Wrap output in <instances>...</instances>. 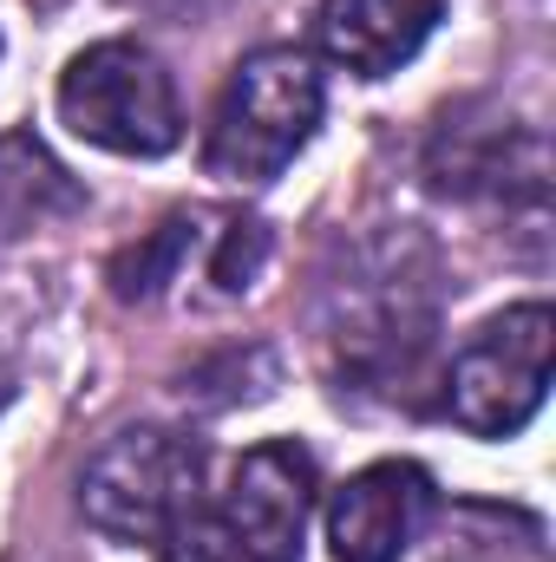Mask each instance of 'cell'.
<instances>
[{"mask_svg": "<svg viewBox=\"0 0 556 562\" xmlns=\"http://www.w3.org/2000/svg\"><path fill=\"white\" fill-rule=\"evenodd\" d=\"M327 86H321V59L308 46H256L236 59V72L223 79V99L210 112V138H203V170L223 183H269L281 177L321 125Z\"/></svg>", "mask_w": 556, "mask_h": 562, "instance_id": "3957f363", "label": "cell"}, {"mask_svg": "<svg viewBox=\"0 0 556 562\" xmlns=\"http://www.w3.org/2000/svg\"><path fill=\"white\" fill-rule=\"evenodd\" d=\"M438 327V262L432 249L393 229L347 256V276L327 294V347L354 380H407Z\"/></svg>", "mask_w": 556, "mask_h": 562, "instance_id": "7a4b0ae2", "label": "cell"}, {"mask_svg": "<svg viewBox=\"0 0 556 562\" xmlns=\"http://www.w3.org/2000/svg\"><path fill=\"white\" fill-rule=\"evenodd\" d=\"M438 0H321L314 7V59L354 79H393L413 66L438 26Z\"/></svg>", "mask_w": 556, "mask_h": 562, "instance_id": "30bf717a", "label": "cell"}, {"mask_svg": "<svg viewBox=\"0 0 556 562\" xmlns=\"http://www.w3.org/2000/svg\"><path fill=\"white\" fill-rule=\"evenodd\" d=\"M203 445L170 425H125L112 431L79 471V510L112 543H164L170 524L203 491Z\"/></svg>", "mask_w": 556, "mask_h": 562, "instance_id": "277c9868", "label": "cell"}, {"mask_svg": "<svg viewBox=\"0 0 556 562\" xmlns=\"http://www.w3.org/2000/svg\"><path fill=\"white\" fill-rule=\"evenodd\" d=\"M425 183L458 203H491V210H531L544 216L551 203V144L537 125L511 112H445L425 144Z\"/></svg>", "mask_w": 556, "mask_h": 562, "instance_id": "52a82bcc", "label": "cell"}, {"mask_svg": "<svg viewBox=\"0 0 556 562\" xmlns=\"http://www.w3.org/2000/svg\"><path fill=\"white\" fill-rule=\"evenodd\" d=\"M314 491V458L294 438H263L216 491L203 484L190 497V510L157 543V562H301Z\"/></svg>", "mask_w": 556, "mask_h": 562, "instance_id": "6da1fadb", "label": "cell"}, {"mask_svg": "<svg viewBox=\"0 0 556 562\" xmlns=\"http://www.w3.org/2000/svg\"><path fill=\"white\" fill-rule=\"evenodd\" d=\"M59 119L73 138L112 157H164L184 138V105L170 66L138 40H99L59 72Z\"/></svg>", "mask_w": 556, "mask_h": 562, "instance_id": "5b68a950", "label": "cell"}, {"mask_svg": "<svg viewBox=\"0 0 556 562\" xmlns=\"http://www.w3.org/2000/svg\"><path fill=\"white\" fill-rule=\"evenodd\" d=\"M438 517V484L413 458L360 464L327 497V543L334 562H400Z\"/></svg>", "mask_w": 556, "mask_h": 562, "instance_id": "9c48e42d", "label": "cell"}, {"mask_svg": "<svg viewBox=\"0 0 556 562\" xmlns=\"http://www.w3.org/2000/svg\"><path fill=\"white\" fill-rule=\"evenodd\" d=\"M551 347H556V314L544 301H518V307L491 314L452 353L445 413L471 438H518L551 393Z\"/></svg>", "mask_w": 556, "mask_h": 562, "instance_id": "8992f818", "label": "cell"}, {"mask_svg": "<svg viewBox=\"0 0 556 562\" xmlns=\"http://www.w3.org/2000/svg\"><path fill=\"white\" fill-rule=\"evenodd\" d=\"M263 256H269L263 223H249V216H203L197 210V216L157 223V236L125 249L112 262V288L125 301H151V294H164L170 281H184L197 269L203 281H216V294H243L256 281V269H263Z\"/></svg>", "mask_w": 556, "mask_h": 562, "instance_id": "ba28073f", "label": "cell"}, {"mask_svg": "<svg viewBox=\"0 0 556 562\" xmlns=\"http://www.w3.org/2000/svg\"><path fill=\"white\" fill-rule=\"evenodd\" d=\"M46 203H79V190L33 138H0V216H46Z\"/></svg>", "mask_w": 556, "mask_h": 562, "instance_id": "8fae6325", "label": "cell"}]
</instances>
